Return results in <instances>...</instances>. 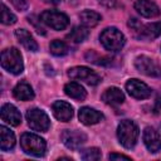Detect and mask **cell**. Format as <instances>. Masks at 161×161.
Masks as SVG:
<instances>
[{"instance_id": "cell-1", "label": "cell", "mask_w": 161, "mask_h": 161, "mask_svg": "<svg viewBox=\"0 0 161 161\" xmlns=\"http://www.w3.org/2000/svg\"><path fill=\"white\" fill-rule=\"evenodd\" d=\"M20 147L25 153L30 156L40 157L47 151V142L44 138H42L35 133L25 132L20 136Z\"/></svg>"}, {"instance_id": "cell-2", "label": "cell", "mask_w": 161, "mask_h": 161, "mask_svg": "<svg viewBox=\"0 0 161 161\" xmlns=\"http://www.w3.org/2000/svg\"><path fill=\"white\" fill-rule=\"evenodd\" d=\"M1 67L11 73V74H20L24 70V63H23V57L21 53L18 48L11 47L6 48L1 52Z\"/></svg>"}, {"instance_id": "cell-3", "label": "cell", "mask_w": 161, "mask_h": 161, "mask_svg": "<svg viewBox=\"0 0 161 161\" xmlns=\"http://www.w3.org/2000/svg\"><path fill=\"white\" fill-rule=\"evenodd\" d=\"M99 42L106 50L116 53L123 48L126 38L121 33V30H118L114 26H109L102 30V33L99 34Z\"/></svg>"}, {"instance_id": "cell-4", "label": "cell", "mask_w": 161, "mask_h": 161, "mask_svg": "<svg viewBox=\"0 0 161 161\" xmlns=\"http://www.w3.org/2000/svg\"><path fill=\"white\" fill-rule=\"evenodd\" d=\"M140 131L137 125L131 119L122 121L117 127V138L119 143L126 148H133L137 138H138Z\"/></svg>"}, {"instance_id": "cell-5", "label": "cell", "mask_w": 161, "mask_h": 161, "mask_svg": "<svg viewBox=\"0 0 161 161\" xmlns=\"http://www.w3.org/2000/svg\"><path fill=\"white\" fill-rule=\"evenodd\" d=\"M128 25L135 31L136 38L142 40H153L161 35V21L140 24V21L133 18V19H130Z\"/></svg>"}, {"instance_id": "cell-6", "label": "cell", "mask_w": 161, "mask_h": 161, "mask_svg": "<svg viewBox=\"0 0 161 161\" xmlns=\"http://www.w3.org/2000/svg\"><path fill=\"white\" fill-rule=\"evenodd\" d=\"M26 121L29 127L33 131H38V132H47L50 127V119L49 116L39 108H31L26 111Z\"/></svg>"}, {"instance_id": "cell-7", "label": "cell", "mask_w": 161, "mask_h": 161, "mask_svg": "<svg viewBox=\"0 0 161 161\" xmlns=\"http://www.w3.org/2000/svg\"><path fill=\"white\" fill-rule=\"evenodd\" d=\"M40 21L43 24H45L47 26L54 29V30H63L68 26L69 24V19L68 16L58 10H44L40 16H39Z\"/></svg>"}, {"instance_id": "cell-8", "label": "cell", "mask_w": 161, "mask_h": 161, "mask_svg": "<svg viewBox=\"0 0 161 161\" xmlns=\"http://www.w3.org/2000/svg\"><path fill=\"white\" fill-rule=\"evenodd\" d=\"M68 77L70 79H77V80H82L89 86H96L101 82V77L92 70L88 67H83V65H78V67H73L68 69Z\"/></svg>"}, {"instance_id": "cell-9", "label": "cell", "mask_w": 161, "mask_h": 161, "mask_svg": "<svg viewBox=\"0 0 161 161\" xmlns=\"http://www.w3.org/2000/svg\"><path fill=\"white\" fill-rule=\"evenodd\" d=\"M135 67L147 77H161V65L147 55H138L135 59Z\"/></svg>"}, {"instance_id": "cell-10", "label": "cell", "mask_w": 161, "mask_h": 161, "mask_svg": "<svg viewBox=\"0 0 161 161\" xmlns=\"http://www.w3.org/2000/svg\"><path fill=\"white\" fill-rule=\"evenodd\" d=\"M60 138L65 147L70 150H78L87 141V135L78 130H64L60 135Z\"/></svg>"}, {"instance_id": "cell-11", "label": "cell", "mask_w": 161, "mask_h": 161, "mask_svg": "<svg viewBox=\"0 0 161 161\" xmlns=\"http://www.w3.org/2000/svg\"><path fill=\"white\" fill-rule=\"evenodd\" d=\"M126 91L128 92V94L131 97H133L136 99H146L151 96V92H152L151 88L146 83H143V82H141L136 78H132V79L127 80Z\"/></svg>"}, {"instance_id": "cell-12", "label": "cell", "mask_w": 161, "mask_h": 161, "mask_svg": "<svg viewBox=\"0 0 161 161\" xmlns=\"http://www.w3.org/2000/svg\"><path fill=\"white\" fill-rule=\"evenodd\" d=\"M142 140H143V143H145L146 148L150 152L156 153L161 150V137L153 127H146L143 130Z\"/></svg>"}, {"instance_id": "cell-13", "label": "cell", "mask_w": 161, "mask_h": 161, "mask_svg": "<svg viewBox=\"0 0 161 161\" xmlns=\"http://www.w3.org/2000/svg\"><path fill=\"white\" fill-rule=\"evenodd\" d=\"M52 111L54 117L60 122H68L73 117V106L65 101H55L52 104Z\"/></svg>"}, {"instance_id": "cell-14", "label": "cell", "mask_w": 161, "mask_h": 161, "mask_svg": "<svg viewBox=\"0 0 161 161\" xmlns=\"http://www.w3.org/2000/svg\"><path fill=\"white\" fill-rule=\"evenodd\" d=\"M135 10L143 18H156L161 14L160 8L151 0H136Z\"/></svg>"}, {"instance_id": "cell-15", "label": "cell", "mask_w": 161, "mask_h": 161, "mask_svg": "<svg viewBox=\"0 0 161 161\" xmlns=\"http://www.w3.org/2000/svg\"><path fill=\"white\" fill-rule=\"evenodd\" d=\"M0 116H1V119L4 122L9 123L10 126H19L21 123V114H20L19 109L11 103L3 104Z\"/></svg>"}, {"instance_id": "cell-16", "label": "cell", "mask_w": 161, "mask_h": 161, "mask_svg": "<svg viewBox=\"0 0 161 161\" xmlns=\"http://www.w3.org/2000/svg\"><path fill=\"white\" fill-rule=\"evenodd\" d=\"M78 118L79 121L86 125V126H91V125H96L98 123L99 121L103 119V114L94 109V108H91V107H82L78 112Z\"/></svg>"}, {"instance_id": "cell-17", "label": "cell", "mask_w": 161, "mask_h": 161, "mask_svg": "<svg viewBox=\"0 0 161 161\" xmlns=\"http://www.w3.org/2000/svg\"><path fill=\"white\" fill-rule=\"evenodd\" d=\"M102 101L106 103V104H109V106H118V104H122L123 101H125V94L123 92L117 88V87H109L107 88L102 96H101Z\"/></svg>"}, {"instance_id": "cell-18", "label": "cell", "mask_w": 161, "mask_h": 161, "mask_svg": "<svg viewBox=\"0 0 161 161\" xmlns=\"http://www.w3.org/2000/svg\"><path fill=\"white\" fill-rule=\"evenodd\" d=\"M15 36L19 40V43L30 52H36L38 50V43L33 38V35L26 30V29H16L15 30Z\"/></svg>"}, {"instance_id": "cell-19", "label": "cell", "mask_w": 161, "mask_h": 161, "mask_svg": "<svg viewBox=\"0 0 161 161\" xmlns=\"http://www.w3.org/2000/svg\"><path fill=\"white\" fill-rule=\"evenodd\" d=\"M13 96L19 101H30L34 98V91L28 82L23 80V82H19L14 87Z\"/></svg>"}, {"instance_id": "cell-20", "label": "cell", "mask_w": 161, "mask_h": 161, "mask_svg": "<svg viewBox=\"0 0 161 161\" xmlns=\"http://www.w3.org/2000/svg\"><path fill=\"white\" fill-rule=\"evenodd\" d=\"M64 93L77 101H84L87 97V91L84 89V87L77 82H69L64 86Z\"/></svg>"}, {"instance_id": "cell-21", "label": "cell", "mask_w": 161, "mask_h": 161, "mask_svg": "<svg viewBox=\"0 0 161 161\" xmlns=\"http://www.w3.org/2000/svg\"><path fill=\"white\" fill-rule=\"evenodd\" d=\"M0 148L3 151H10L15 146V135L6 126H0Z\"/></svg>"}, {"instance_id": "cell-22", "label": "cell", "mask_w": 161, "mask_h": 161, "mask_svg": "<svg viewBox=\"0 0 161 161\" xmlns=\"http://www.w3.org/2000/svg\"><path fill=\"white\" fill-rule=\"evenodd\" d=\"M79 19H80L82 25H84L87 28H93L101 21L102 18H101V14H98L97 11L86 9L79 14Z\"/></svg>"}, {"instance_id": "cell-23", "label": "cell", "mask_w": 161, "mask_h": 161, "mask_svg": "<svg viewBox=\"0 0 161 161\" xmlns=\"http://www.w3.org/2000/svg\"><path fill=\"white\" fill-rule=\"evenodd\" d=\"M88 35H89L88 28L84 26V25H78V26H74L70 30V33L67 35V38L70 39L74 43H82L88 38Z\"/></svg>"}, {"instance_id": "cell-24", "label": "cell", "mask_w": 161, "mask_h": 161, "mask_svg": "<svg viewBox=\"0 0 161 161\" xmlns=\"http://www.w3.org/2000/svg\"><path fill=\"white\" fill-rule=\"evenodd\" d=\"M49 50L53 55L55 57H63L68 52H69V47L67 45L65 42L63 40H59V39H55L53 42H50L49 44Z\"/></svg>"}, {"instance_id": "cell-25", "label": "cell", "mask_w": 161, "mask_h": 161, "mask_svg": "<svg viewBox=\"0 0 161 161\" xmlns=\"http://www.w3.org/2000/svg\"><path fill=\"white\" fill-rule=\"evenodd\" d=\"M101 157H102V152L97 147H89L80 151V158L86 161H96V160H99Z\"/></svg>"}, {"instance_id": "cell-26", "label": "cell", "mask_w": 161, "mask_h": 161, "mask_svg": "<svg viewBox=\"0 0 161 161\" xmlns=\"http://www.w3.org/2000/svg\"><path fill=\"white\" fill-rule=\"evenodd\" d=\"M86 59L88 62H92L94 64H98V65H104V64H109V62L112 60L111 58L108 57H101L99 54H97L94 50H88L86 53Z\"/></svg>"}, {"instance_id": "cell-27", "label": "cell", "mask_w": 161, "mask_h": 161, "mask_svg": "<svg viewBox=\"0 0 161 161\" xmlns=\"http://www.w3.org/2000/svg\"><path fill=\"white\" fill-rule=\"evenodd\" d=\"M1 23L5 25H11L16 23V16L8 9L5 4H3V11H1Z\"/></svg>"}, {"instance_id": "cell-28", "label": "cell", "mask_w": 161, "mask_h": 161, "mask_svg": "<svg viewBox=\"0 0 161 161\" xmlns=\"http://www.w3.org/2000/svg\"><path fill=\"white\" fill-rule=\"evenodd\" d=\"M10 3L16 8L19 11H24L28 9V1L26 0H10Z\"/></svg>"}, {"instance_id": "cell-29", "label": "cell", "mask_w": 161, "mask_h": 161, "mask_svg": "<svg viewBox=\"0 0 161 161\" xmlns=\"http://www.w3.org/2000/svg\"><path fill=\"white\" fill-rule=\"evenodd\" d=\"M108 158L109 160H114V158H123V160H131V157L126 156V155H121V153H109L108 155Z\"/></svg>"}, {"instance_id": "cell-30", "label": "cell", "mask_w": 161, "mask_h": 161, "mask_svg": "<svg viewBox=\"0 0 161 161\" xmlns=\"http://www.w3.org/2000/svg\"><path fill=\"white\" fill-rule=\"evenodd\" d=\"M98 3L106 8H113L116 5V0H98Z\"/></svg>"}, {"instance_id": "cell-31", "label": "cell", "mask_w": 161, "mask_h": 161, "mask_svg": "<svg viewBox=\"0 0 161 161\" xmlns=\"http://www.w3.org/2000/svg\"><path fill=\"white\" fill-rule=\"evenodd\" d=\"M156 106H157L158 108H161V91L158 92V94H157V97H156Z\"/></svg>"}, {"instance_id": "cell-32", "label": "cell", "mask_w": 161, "mask_h": 161, "mask_svg": "<svg viewBox=\"0 0 161 161\" xmlns=\"http://www.w3.org/2000/svg\"><path fill=\"white\" fill-rule=\"evenodd\" d=\"M43 1L47 4H50V5H58L60 3V0H43Z\"/></svg>"}]
</instances>
